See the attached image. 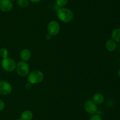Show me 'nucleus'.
<instances>
[{
	"label": "nucleus",
	"instance_id": "5701e85b",
	"mask_svg": "<svg viewBox=\"0 0 120 120\" xmlns=\"http://www.w3.org/2000/svg\"><path fill=\"white\" fill-rule=\"evenodd\" d=\"M118 50H119V51L120 52V44L118 45Z\"/></svg>",
	"mask_w": 120,
	"mask_h": 120
},
{
	"label": "nucleus",
	"instance_id": "4468645a",
	"mask_svg": "<svg viewBox=\"0 0 120 120\" xmlns=\"http://www.w3.org/2000/svg\"><path fill=\"white\" fill-rule=\"evenodd\" d=\"M16 1H17L18 5L21 8H26L29 4V0H16Z\"/></svg>",
	"mask_w": 120,
	"mask_h": 120
},
{
	"label": "nucleus",
	"instance_id": "aec40b11",
	"mask_svg": "<svg viewBox=\"0 0 120 120\" xmlns=\"http://www.w3.org/2000/svg\"><path fill=\"white\" fill-rule=\"evenodd\" d=\"M31 84H30L29 82H28V84H26V88H28V89H29V88H30V87H31Z\"/></svg>",
	"mask_w": 120,
	"mask_h": 120
},
{
	"label": "nucleus",
	"instance_id": "ddd939ff",
	"mask_svg": "<svg viewBox=\"0 0 120 120\" xmlns=\"http://www.w3.org/2000/svg\"><path fill=\"white\" fill-rule=\"evenodd\" d=\"M21 118L22 120H32L33 118V113L31 111L26 110L21 115Z\"/></svg>",
	"mask_w": 120,
	"mask_h": 120
},
{
	"label": "nucleus",
	"instance_id": "2eb2a0df",
	"mask_svg": "<svg viewBox=\"0 0 120 120\" xmlns=\"http://www.w3.org/2000/svg\"><path fill=\"white\" fill-rule=\"evenodd\" d=\"M69 2V0H56V5L59 8L64 7Z\"/></svg>",
	"mask_w": 120,
	"mask_h": 120
},
{
	"label": "nucleus",
	"instance_id": "423d86ee",
	"mask_svg": "<svg viewBox=\"0 0 120 120\" xmlns=\"http://www.w3.org/2000/svg\"><path fill=\"white\" fill-rule=\"evenodd\" d=\"M84 108L86 111L90 115H94L97 112V104L93 100H87L84 104Z\"/></svg>",
	"mask_w": 120,
	"mask_h": 120
},
{
	"label": "nucleus",
	"instance_id": "4be33fe9",
	"mask_svg": "<svg viewBox=\"0 0 120 120\" xmlns=\"http://www.w3.org/2000/svg\"><path fill=\"white\" fill-rule=\"evenodd\" d=\"M118 76H119L120 78V69H119V71H118Z\"/></svg>",
	"mask_w": 120,
	"mask_h": 120
},
{
	"label": "nucleus",
	"instance_id": "6e6552de",
	"mask_svg": "<svg viewBox=\"0 0 120 120\" xmlns=\"http://www.w3.org/2000/svg\"><path fill=\"white\" fill-rule=\"evenodd\" d=\"M12 8L13 4L11 0H0V9L2 11L5 12H9Z\"/></svg>",
	"mask_w": 120,
	"mask_h": 120
},
{
	"label": "nucleus",
	"instance_id": "0eeeda50",
	"mask_svg": "<svg viewBox=\"0 0 120 120\" xmlns=\"http://www.w3.org/2000/svg\"><path fill=\"white\" fill-rule=\"evenodd\" d=\"M12 87L9 82L5 81H0V95H7L10 94Z\"/></svg>",
	"mask_w": 120,
	"mask_h": 120
},
{
	"label": "nucleus",
	"instance_id": "b1692460",
	"mask_svg": "<svg viewBox=\"0 0 120 120\" xmlns=\"http://www.w3.org/2000/svg\"><path fill=\"white\" fill-rule=\"evenodd\" d=\"M22 120V119L21 118H18V119H16V120Z\"/></svg>",
	"mask_w": 120,
	"mask_h": 120
},
{
	"label": "nucleus",
	"instance_id": "1a4fd4ad",
	"mask_svg": "<svg viewBox=\"0 0 120 120\" xmlns=\"http://www.w3.org/2000/svg\"><path fill=\"white\" fill-rule=\"evenodd\" d=\"M20 57L22 61H28L31 57V52L29 51V49L25 48V49H22L20 52Z\"/></svg>",
	"mask_w": 120,
	"mask_h": 120
},
{
	"label": "nucleus",
	"instance_id": "f257e3e1",
	"mask_svg": "<svg viewBox=\"0 0 120 120\" xmlns=\"http://www.w3.org/2000/svg\"><path fill=\"white\" fill-rule=\"evenodd\" d=\"M57 16L60 21L64 23H68L73 19L74 13L69 8L62 7L59 8L57 10Z\"/></svg>",
	"mask_w": 120,
	"mask_h": 120
},
{
	"label": "nucleus",
	"instance_id": "f3484780",
	"mask_svg": "<svg viewBox=\"0 0 120 120\" xmlns=\"http://www.w3.org/2000/svg\"><path fill=\"white\" fill-rule=\"evenodd\" d=\"M90 120H102V118L100 115L95 114L94 115H92Z\"/></svg>",
	"mask_w": 120,
	"mask_h": 120
},
{
	"label": "nucleus",
	"instance_id": "9b49d317",
	"mask_svg": "<svg viewBox=\"0 0 120 120\" xmlns=\"http://www.w3.org/2000/svg\"><path fill=\"white\" fill-rule=\"evenodd\" d=\"M104 96L101 93H96L93 95V101L96 104H101L104 102Z\"/></svg>",
	"mask_w": 120,
	"mask_h": 120
},
{
	"label": "nucleus",
	"instance_id": "9d476101",
	"mask_svg": "<svg viewBox=\"0 0 120 120\" xmlns=\"http://www.w3.org/2000/svg\"><path fill=\"white\" fill-rule=\"evenodd\" d=\"M105 48L109 51L112 52L115 51L117 48V44L116 41H114L112 39H109L105 42Z\"/></svg>",
	"mask_w": 120,
	"mask_h": 120
},
{
	"label": "nucleus",
	"instance_id": "412c9836",
	"mask_svg": "<svg viewBox=\"0 0 120 120\" xmlns=\"http://www.w3.org/2000/svg\"><path fill=\"white\" fill-rule=\"evenodd\" d=\"M46 38H47V39H50V38H51V35H50V34H48V35H47Z\"/></svg>",
	"mask_w": 120,
	"mask_h": 120
},
{
	"label": "nucleus",
	"instance_id": "6ab92c4d",
	"mask_svg": "<svg viewBox=\"0 0 120 120\" xmlns=\"http://www.w3.org/2000/svg\"><path fill=\"white\" fill-rule=\"evenodd\" d=\"M29 1H30L31 2H32V3H38V2H40L41 1H42V0H29Z\"/></svg>",
	"mask_w": 120,
	"mask_h": 120
},
{
	"label": "nucleus",
	"instance_id": "f8f14e48",
	"mask_svg": "<svg viewBox=\"0 0 120 120\" xmlns=\"http://www.w3.org/2000/svg\"><path fill=\"white\" fill-rule=\"evenodd\" d=\"M111 39L116 42L120 43V28H116L111 33Z\"/></svg>",
	"mask_w": 120,
	"mask_h": 120
},
{
	"label": "nucleus",
	"instance_id": "dca6fc26",
	"mask_svg": "<svg viewBox=\"0 0 120 120\" xmlns=\"http://www.w3.org/2000/svg\"><path fill=\"white\" fill-rule=\"evenodd\" d=\"M8 51L6 48H1L0 49V56L3 58H5L8 57Z\"/></svg>",
	"mask_w": 120,
	"mask_h": 120
},
{
	"label": "nucleus",
	"instance_id": "393cba45",
	"mask_svg": "<svg viewBox=\"0 0 120 120\" xmlns=\"http://www.w3.org/2000/svg\"><path fill=\"white\" fill-rule=\"evenodd\" d=\"M11 1H16V0H11Z\"/></svg>",
	"mask_w": 120,
	"mask_h": 120
},
{
	"label": "nucleus",
	"instance_id": "7ed1b4c3",
	"mask_svg": "<svg viewBox=\"0 0 120 120\" xmlns=\"http://www.w3.org/2000/svg\"><path fill=\"white\" fill-rule=\"evenodd\" d=\"M16 63L12 58L9 57L2 59L1 61V66L5 71L7 72H12L16 69Z\"/></svg>",
	"mask_w": 120,
	"mask_h": 120
},
{
	"label": "nucleus",
	"instance_id": "20e7f679",
	"mask_svg": "<svg viewBox=\"0 0 120 120\" xmlns=\"http://www.w3.org/2000/svg\"><path fill=\"white\" fill-rule=\"evenodd\" d=\"M16 69L18 74L23 77L28 76L29 73V67L25 61H21L18 62L16 65Z\"/></svg>",
	"mask_w": 120,
	"mask_h": 120
},
{
	"label": "nucleus",
	"instance_id": "f03ea898",
	"mask_svg": "<svg viewBox=\"0 0 120 120\" xmlns=\"http://www.w3.org/2000/svg\"><path fill=\"white\" fill-rule=\"evenodd\" d=\"M44 75L39 70H34L28 75V81L31 84H37L43 81Z\"/></svg>",
	"mask_w": 120,
	"mask_h": 120
},
{
	"label": "nucleus",
	"instance_id": "a211bd4d",
	"mask_svg": "<svg viewBox=\"0 0 120 120\" xmlns=\"http://www.w3.org/2000/svg\"><path fill=\"white\" fill-rule=\"evenodd\" d=\"M5 108V103L2 100L0 99V111H2Z\"/></svg>",
	"mask_w": 120,
	"mask_h": 120
},
{
	"label": "nucleus",
	"instance_id": "39448f33",
	"mask_svg": "<svg viewBox=\"0 0 120 120\" xmlns=\"http://www.w3.org/2000/svg\"><path fill=\"white\" fill-rule=\"evenodd\" d=\"M48 34L51 36L56 35L59 33L60 30V25L56 21H51L49 22L47 27Z\"/></svg>",
	"mask_w": 120,
	"mask_h": 120
}]
</instances>
